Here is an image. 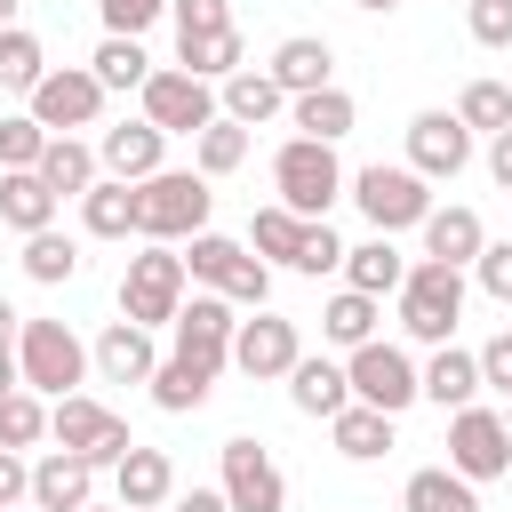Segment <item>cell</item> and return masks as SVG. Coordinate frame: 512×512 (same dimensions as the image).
I'll return each mask as SVG.
<instances>
[{
  "mask_svg": "<svg viewBox=\"0 0 512 512\" xmlns=\"http://www.w3.org/2000/svg\"><path fill=\"white\" fill-rule=\"evenodd\" d=\"M272 192H280V208H296V216L320 224V216L352 192V176H344L336 144H320V136H288V144L272 152Z\"/></svg>",
  "mask_w": 512,
  "mask_h": 512,
  "instance_id": "cell-1",
  "label": "cell"
},
{
  "mask_svg": "<svg viewBox=\"0 0 512 512\" xmlns=\"http://www.w3.org/2000/svg\"><path fill=\"white\" fill-rule=\"evenodd\" d=\"M208 208H216V192H208V176L200 168H160V176H144L136 184V240H192V232H208Z\"/></svg>",
  "mask_w": 512,
  "mask_h": 512,
  "instance_id": "cell-2",
  "label": "cell"
},
{
  "mask_svg": "<svg viewBox=\"0 0 512 512\" xmlns=\"http://www.w3.org/2000/svg\"><path fill=\"white\" fill-rule=\"evenodd\" d=\"M184 288H192L184 256H176L168 240H144V248L120 264V320H136V328H168V320L184 312Z\"/></svg>",
  "mask_w": 512,
  "mask_h": 512,
  "instance_id": "cell-3",
  "label": "cell"
},
{
  "mask_svg": "<svg viewBox=\"0 0 512 512\" xmlns=\"http://www.w3.org/2000/svg\"><path fill=\"white\" fill-rule=\"evenodd\" d=\"M184 272H192L200 288L232 296L240 312H256V304L272 296V264H264L248 240H232V232H192V248H184Z\"/></svg>",
  "mask_w": 512,
  "mask_h": 512,
  "instance_id": "cell-4",
  "label": "cell"
},
{
  "mask_svg": "<svg viewBox=\"0 0 512 512\" xmlns=\"http://www.w3.org/2000/svg\"><path fill=\"white\" fill-rule=\"evenodd\" d=\"M464 320V264H440V256H416L408 280H400V328L416 344H448Z\"/></svg>",
  "mask_w": 512,
  "mask_h": 512,
  "instance_id": "cell-5",
  "label": "cell"
},
{
  "mask_svg": "<svg viewBox=\"0 0 512 512\" xmlns=\"http://www.w3.org/2000/svg\"><path fill=\"white\" fill-rule=\"evenodd\" d=\"M16 368H24V384H32L40 400H64V392H80V376H88L96 360H88V344H80L64 320H24V328H16Z\"/></svg>",
  "mask_w": 512,
  "mask_h": 512,
  "instance_id": "cell-6",
  "label": "cell"
},
{
  "mask_svg": "<svg viewBox=\"0 0 512 512\" xmlns=\"http://www.w3.org/2000/svg\"><path fill=\"white\" fill-rule=\"evenodd\" d=\"M352 200H360V216H368V232H416L424 216H432V184L400 160H368L360 176H352Z\"/></svg>",
  "mask_w": 512,
  "mask_h": 512,
  "instance_id": "cell-7",
  "label": "cell"
},
{
  "mask_svg": "<svg viewBox=\"0 0 512 512\" xmlns=\"http://www.w3.org/2000/svg\"><path fill=\"white\" fill-rule=\"evenodd\" d=\"M344 376H352V400H368V408H384V416H408V408L424 400V368H416L400 344H384V336H368L360 352H344Z\"/></svg>",
  "mask_w": 512,
  "mask_h": 512,
  "instance_id": "cell-8",
  "label": "cell"
},
{
  "mask_svg": "<svg viewBox=\"0 0 512 512\" xmlns=\"http://www.w3.org/2000/svg\"><path fill=\"white\" fill-rule=\"evenodd\" d=\"M136 96H144V120H152V128H168V136H200L208 120H224L216 80H200V72H184V64H160Z\"/></svg>",
  "mask_w": 512,
  "mask_h": 512,
  "instance_id": "cell-9",
  "label": "cell"
},
{
  "mask_svg": "<svg viewBox=\"0 0 512 512\" xmlns=\"http://www.w3.org/2000/svg\"><path fill=\"white\" fill-rule=\"evenodd\" d=\"M48 440L56 448H80L96 472H112L136 440H128V424L104 408V400H88V392H64V400H48Z\"/></svg>",
  "mask_w": 512,
  "mask_h": 512,
  "instance_id": "cell-10",
  "label": "cell"
},
{
  "mask_svg": "<svg viewBox=\"0 0 512 512\" xmlns=\"http://www.w3.org/2000/svg\"><path fill=\"white\" fill-rule=\"evenodd\" d=\"M216 488H224L232 512H288V472H280L272 448L248 440V432L216 448Z\"/></svg>",
  "mask_w": 512,
  "mask_h": 512,
  "instance_id": "cell-11",
  "label": "cell"
},
{
  "mask_svg": "<svg viewBox=\"0 0 512 512\" xmlns=\"http://www.w3.org/2000/svg\"><path fill=\"white\" fill-rule=\"evenodd\" d=\"M104 80L88 72V64H48V80L24 96V112L48 128V136H72V128H96V112H104Z\"/></svg>",
  "mask_w": 512,
  "mask_h": 512,
  "instance_id": "cell-12",
  "label": "cell"
},
{
  "mask_svg": "<svg viewBox=\"0 0 512 512\" xmlns=\"http://www.w3.org/2000/svg\"><path fill=\"white\" fill-rule=\"evenodd\" d=\"M448 464L480 488V480H504L512 472V432H504V408H456L448 416Z\"/></svg>",
  "mask_w": 512,
  "mask_h": 512,
  "instance_id": "cell-13",
  "label": "cell"
},
{
  "mask_svg": "<svg viewBox=\"0 0 512 512\" xmlns=\"http://www.w3.org/2000/svg\"><path fill=\"white\" fill-rule=\"evenodd\" d=\"M408 168L424 176V184H456L464 168H472V128L456 120V112H416L408 120Z\"/></svg>",
  "mask_w": 512,
  "mask_h": 512,
  "instance_id": "cell-14",
  "label": "cell"
},
{
  "mask_svg": "<svg viewBox=\"0 0 512 512\" xmlns=\"http://www.w3.org/2000/svg\"><path fill=\"white\" fill-rule=\"evenodd\" d=\"M296 360H304L296 320H280V312H264V304H256V320H240V328H232V368H240L248 384H272V376H288Z\"/></svg>",
  "mask_w": 512,
  "mask_h": 512,
  "instance_id": "cell-15",
  "label": "cell"
},
{
  "mask_svg": "<svg viewBox=\"0 0 512 512\" xmlns=\"http://www.w3.org/2000/svg\"><path fill=\"white\" fill-rule=\"evenodd\" d=\"M232 328H240V304H232V296H216V288L184 296V312L168 320L176 352H184V360H216V368H232Z\"/></svg>",
  "mask_w": 512,
  "mask_h": 512,
  "instance_id": "cell-16",
  "label": "cell"
},
{
  "mask_svg": "<svg viewBox=\"0 0 512 512\" xmlns=\"http://www.w3.org/2000/svg\"><path fill=\"white\" fill-rule=\"evenodd\" d=\"M96 160H104V176L144 184V176H160V168H168V128H152V120L136 112V120H120V128H104V136H96Z\"/></svg>",
  "mask_w": 512,
  "mask_h": 512,
  "instance_id": "cell-17",
  "label": "cell"
},
{
  "mask_svg": "<svg viewBox=\"0 0 512 512\" xmlns=\"http://www.w3.org/2000/svg\"><path fill=\"white\" fill-rule=\"evenodd\" d=\"M112 496L128 504V512H168V496H176V464H168V448H128L120 464H112Z\"/></svg>",
  "mask_w": 512,
  "mask_h": 512,
  "instance_id": "cell-18",
  "label": "cell"
},
{
  "mask_svg": "<svg viewBox=\"0 0 512 512\" xmlns=\"http://www.w3.org/2000/svg\"><path fill=\"white\" fill-rule=\"evenodd\" d=\"M32 504H40V512H80V504H96V464H88L80 448H48V456L32 464Z\"/></svg>",
  "mask_w": 512,
  "mask_h": 512,
  "instance_id": "cell-19",
  "label": "cell"
},
{
  "mask_svg": "<svg viewBox=\"0 0 512 512\" xmlns=\"http://www.w3.org/2000/svg\"><path fill=\"white\" fill-rule=\"evenodd\" d=\"M88 360H96V376H104V384H152V368H160L152 328H136V320H112V328L88 344Z\"/></svg>",
  "mask_w": 512,
  "mask_h": 512,
  "instance_id": "cell-20",
  "label": "cell"
},
{
  "mask_svg": "<svg viewBox=\"0 0 512 512\" xmlns=\"http://www.w3.org/2000/svg\"><path fill=\"white\" fill-rule=\"evenodd\" d=\"M416 232H424V256H440V264H464V272H472V256L488 248V224H480V208H464V200H448V208L432 200V216H424Z\"/></svg>",
  "mask_w": 512,
  "mask_h": 512,
  "instance_id": "cell-21",
  "label": "cell"
},
{
  "mask_svg": "<svg viewBox=\"0 0 512 512\" xmlns=\"http://www.w3.org/2000/svg\"><path fill=\"white\" fill-rule=\"evenodd\" d=\"M288 96H312V88H328L336 80V48L320 40V32H288L280 48H272V64H264Z\"/></svg>",
  "mask_w": 512,
  "mask_h": 512,
  "instance_id": "cell-22",
  "label": "cell"
},
{
  "mask_svg": "<svg viewBox=\"0 0 512 512\" xmlns=\"http://www.w3.org/2000/svg\"><path fill=\"white\" fill-rule=\"evenodd\" d=\"M392 424H400V416H384V408H368V400H344V408L328 416V440H336L344 464H376V456H392Z\"/></svg>",
  "mask_w": 512,
  "mask_h": 512,
  "instance_id": "cell-23",
  "label": "cell"
},
{
  "mask_svg": "<svg viewBox=\"0 0 512 512\" xmlns=\"http://www.w3.org/2000/svg\"><path fill=\"white\" fill-rule=\"evenodd\" d=\"M216 96H224V120H240V128H264V120L288 112V88H280L264 64H240L232 80H216Z\"/></svg>",
  "mask_w": 512,
  "mask_h": 512,
  "instance_id": "cell-24",
  "label": "cell"
},
{
  "mask_svg": "<svg viewBox=\"0 0 512 512\" xmlns=\"http://www.w3.org/2000/svg\"><path fill=\"white\" fill-rule=\"evenodd\" d=\"M488 384H480V352H456V344H432V360H424V400L432 408H472Z\"/></svg>",
  "mask_w": 512,
  "mask_h": 512,
  "instance_id": "cell-25",
  "label": "cell"
},
{
  "mask_svg": "<svg viewBox=\"0 0 512 512\" xmlns=\"http://www.w3.org/2000/svg\"><path fill=\"white\" fill-rule=\"evenodd\" d=\"M216 360H184V352H168L160 368H152V408H168V416H192V408H208V392H216Z\"/></svg>",
  "mask_w": 512,
  "mask_h": 512,
  "instance_id": "cell-26",
  "label": "cell"
},
{
  "mask_svg": "<svg viewBox=\"0 0 512 512\" xmlns=\"http://www.w3.org/2000/svg\"><path fill=\"white\" fill-rule=\"evenodd\" d=\"M288 400H296V416H336L344 400H352V376H344V360H320V352H304L296 368H288Z\"/></svg>",
  "mask_w": 512,
  "mask_h": 512,
  "instance_id": "cell-27",
  "label": "cell"
},
{
  "mask_svg": "<svg viewBox=\"0 0 512 512\" xmlns=\"http://www.w3.org/2000/svg\"><path fill=\"white\" fill-rule=\"evenodd\" d=\"M56 208H64V200L40 184V168H0V224H8L16 240H24V232H48Z\"/></svg>",
  "mask_w": 512,
  "mask_h": 512,
  "instance_id": "cell-28",
  "label": "cell"
},
{
  "mask_svg": "<svg viewBox=\"0 0 512 512\" xmlns=\"http://www.w3.org/2000/svg\"><path fill=\"white\" fill-rule=\"evenodd\" d=\"M80 232H88V240H128V232H136V184L96 176V184L80 192Z\"/></svg>",
  "mask_w": 512,
  "mask_h": 512,
  "instance_id": "cell-29",
  "label": "cell"
},
{
  "mask_svg": "<svg viewBox=\"0 0 512 512\" xmlns=\"http://www.w3.org/2000/svg\"><path fill=\"white\" fill-rule=\"evenodd\" d=\"M408 280V256L392 248V232H368L360 248H344V288H368V296H400Z\"/></svg>",
  "mask_w": 512,
  "mask_h": 512,
  "instance_id": "cell-30",
  "label": "cell"
},
{
  "mask_svg": "<svg viewBox=\"0 0 512 512\" xmlns=\"http://www.w3.org/2000/svg\"><path fill=\"white\" fill-rule=\"evenodd\" d=\"M376 320H384V296H368V288H336V296L320 304V336H328L336 352H360V344L376 336Z\"/></svg>",
  "mask_w": 512,
  "mask_h": 512,
  "instance_id": "cell-31",
  "label": "cell"
},
{
  "mask_svg": "<svg viewBox=\"0 0 512 512\" xmlns=\"http://www.w3.org/2000/svg\"><path fill=\"white\" fill-rule=\"evenodd\" d=\"M96 176H104L96 144H80V136H48V152H40V184H48L56 200H80Z\"/></svg>",
  "mask_w": 512,
  "mask_h": 512,
  "instance_id": "cell-32",
  "label": "cell"
},
{
  "mask_svg": "<svg viewBox=\"0 0 512 512\" xmlns=\"http://www.w3.org/2000/svg\"><path fill=\"white\" fill-rule=\"evenodd\" d=\"M400 512H480V496H472V480L456 464H424V472H408Z\"/></svg>",
  "mask_w": 512,
  "mask_h": 512,
  "instance_id": "cell-33",
  "label": "cell"
},
{
  "mask_svg": "<svg viewBox=\"0 0 512 512\" xmlns=\"http://www.w3.org/2000/svg\"><path fill=\"white\" fill-rule=\"evenodd\" d=\"M288 120H296V136H320V144H336V136H352V120H360V104L328 80V88H312V96H288Z\"/></svg>",
  "mask_w": 512,
  "mask_h": 512,
  "instance_id": "cell-34",
  "label": "cell"
},
{
  "mask_svg": "<svg viewBox=\"0 0 512 512\" xmlns=\"http://www.w3.org/2000/svg\"><path fill=\"white\" fill-rule=\"evenodd\" d=\"M304 232H312V216H296V208H280V200L248 216V248H256L264 264H288V272H296V248H304Z\"/></svg>",
  "mask_w": 512,
  "mask_h": 512,
  "instance_id": "cell-35",
  "label": "cell"
},
{
  "mask_svg": "<svg viewBox=\"0 0 512 512\" xmlns=\"http://www.w3.org/2000/svg\"><path fill=\"white\" fill-rule=\"evenodd\" d=\"M176 64L200 72V80H232L248 64V40H240V24H224V32H200V40H176Z\"/></svg>",
  "mask_w": 512,
  "mask_h": 512,
  "instance_id": "cell-36",
  "label": "cell"
},
{
  "mask_svg": "<svg viewBox=\"0 0 512 512\" xmlns=\"http://www.w3.org/2000/svg\"><path fill=\"white\" fill-rule=\"evenodd\" d=\"M88 72H96L104 88H120V96H128V88H144L160 64L144 56V40H128V32H104V40H96V56H88Z\"/></svg>",
  "mask_w": 512,
  "mask_h": 512,
  "instance_id": "cell-37",
  "label": "cell"
},
{
  "mask_svg": "<svg viewBox=\"0 0 512 512\" xmlns=\"http://www.w3.org/2000/svg\"><path fill=\"white\" fill-rule=\"evenodd\" d=\"M72 272H80V240H72V232H56V224H48V232H24V280L64 288Z\"/></svg>",
  "mask_w": 512,
  "mask_h": 512,
  "instance_id": "cell-38",
  "label": "cell"
},
{
  "mask_svg": "<svg viewBox=\"0 0 512 512\" xmlns=\"http://www.w3.org/2000/svg\"><path fill=\"white\" fill-rule=\"evenodd\" d=\"M40 80H48V48H40V32L8 24V32H0V88H8V96H32Z\"/></svg>",
  "mask_w": 512,
  "mask_h": 512,
  "instance_id": "cell-39",
  "label": "cell"
},
{
  "mask_svg": "<svg viewBox=\"0 0 512 512\" xmlns=\"http://www.w3.org/2000/svg\"><path fill=\"white\" fill-rule=\"evenodd\" d=\"M240 160H248V128H240V120H208V128L192 136V168H200L208 184H216V176H232Z\"/></svg>",
  "mask_w": 512,
  "mask_h": 512,
  "instance_id": "cell-40",
  "label": "cell"
},
{
  "mask_svg": "<svg viewBox=\"0 0 512 512\" xmlns=\"http://www.w3.org/2000/svg\"><path fill=\"white\" fill-rule=\"evenodd\" d=\"M40 440H48V400L32 384H16L0 400V448H40Z\"/></svg>",
  "mask_w": 512,
  "mask_h": 512,
  "instance_id": "cell-41",
  "label": "cell"
},
{
  "mask_svg": "<svg viewBox=\"0 0 512 512\" xmlns=\"http://www.w3.org/2000/svg\"><path fill=\"white\" fill-rule=\"evenodd\" d=\"M456 120H464L472 136H496V128H512V88H504V80H472V88L456 96Z\"/></svg>",
  "mask_w": 512,
  "mask_h": 512,
  "instance_id": "cell-42",
  "label": "cell"
},
{
  "mask_svg": "<svg viewBox=\"0 0 512 512\" xmlns=\"http://www.w3.org/2000/svg\"><path fill=\"white\" fill-rule=\"evenodd\" d=\"M48 152V128L32 112H0V168H40Z\"/></svg>",
  "mask_w": 512,
  "mask_h": 512,
  "instance_id": "cell-43",
  "label": "cell"
},
{
  "mask_svg": "<svg viewBox=\"0 0 512 512\" xmlns=\"http://www.w3.org/2000/svg\"><path fill=\"white\" fill-rule=\"evenodd\" d=\"M168 24H176V40L224 32V24H232V0H168Z\"/></svg>",
  "mask_w": 512,
  "mask_h": 512,
  "instance_id": "cell-44",
  "label": "cell"
},
{
  "mask_svg": "<svg viewBox=\"0 0 512 512\" xmlns=\"http://www.w3.org/2000/svg\"><path fill=\"white\" fill-rule=\"evenodd\" d=\"M96 16H104V32H128V40H144V32L168 16V0H96Z\"/></svg>",
  "mask_w": 512,
  "mask_h": 512,
  "instance_id": "cell-45",
  "label": "cell"
},
{
  "mask_svg": "<svg viewBox=\"0 0 512 512\" xmlns=\"http://www.w3.org/2000/svg\"><path fill=\"white\" fill-rule=\"evenodd\" d=\"M296 272H304V280H320V272H344V240L328 232V216L304 232V248H296Z\"/></svg>",
  "mask_w": 512,
  "mask_h": 512,
  "instance_id": "cell-46",
  "label": "cell"
},
{
  "mask_svg": "<svg viewBox=\"0 0 512 512\" xmlns=\"http://www.w3.org/2000/svg\"><path fill=\"white\" fill-rule=\"evenodd\" d=\"M464 24L480 48H512V0H464Z\"/></svg>",
  "mask_w": 512,
  "mask_h": 512,
  "instance_id": "cell-47",
  "label": "cell"
},
{
  "mask_svg": "<svg viewBox=\"0 0 512 512\" xmlns=\"http://www.w3.org/2000/svg\"><path fill=\"white\" fill-rule=\"evenodd\" d=\"M472 280H480L496 304H512V240H488V248L472 256Z\"/></svg>",
  "mask_w": 512,
  "mask_h": 512,
  "instance_id": "cell-48",
  "label": "cell"
},
{
  "mask_svg": "<svg viewBox=\"0 0 512 512\" xmlns=\"http://www.w3.org/2000/svg\"><path fill=\"white\" fill-rule=\"evenodd\" d=\"M480 384H488V392H504V400H512V328H496V336H488V344H480Z\"/></svg>",
  "mask_w": 512,
  "mask_h": 512,
  "instance_id": "cell-49",
  "label": "cell"
},
{
  "mask_svg": "<svg viewBox=\"0 0 512 512\" xmlns=\"http://www.w3.org/2000/svg\"><path fill=\"white\" fill-rule=\"evenodd\" d=\"M16 504H32V464H24V448H0V512H16Z\"/></svg>",
  "mask_w": 512,
  "mask_h": 512,
  "instance_id": "cell-50",
  "label": "cell"
},
{
  "mask_svg": "<svg viewBox=\"0 0 512 512\" xmlns=\"http://www.w3.org/2000/svg\"><path fill=\"white\" fill-rule=\"evenodd\" d=\"M488 176L512 192V128H496V136H488Z\"/></svg>",
  "mask_w": 512,
  "mask_h": 512,
  "instance_id": "cell-51",
  "label": "cell"
},
{
  "mask_svg": "<svg viewBox=\"0 0 512 512\" xmlns=\"http://www.w3.org/2000/svg\"><path fill=\"white\" fill-rule=\"evenodd\" d=\"M168 512H232L224 488H192V496H168Z\"/></svg>",
  "mask_w": 512,
  "mask_h": 512,
  "instance_id": "cell-52",
  "label": "cell"
},
{
  "mask_svg": "<svg viewBox=\"0 0 512 512\" xmlns=\"http://www.w3.org/2000/svg\"><path fill=\"white\" fill-rule=\"evenodd\" d=\"M16 384H24V368H16V344H0V400H8Z\"/></svg>",
  "mask_w": 512,
  "mask_h": 512,
  "instance_id": "cell-53",
  "label": "cell"
},
{
  "mask_svg": "<svg viewBox=\"0 0 512 512\" xmlns=\"http://www.w3.org/2000/svg\"><path fill=\"white\" fill-rule=\"evenodd\" d=\"M16 328H24V312H16L8 296H0V344H16Z\"/></svg>",
  "mask_w": 512,
  "mask_h": 512,
  "instance_id": "cell-54",
  "label": "cell"
},
{
  "mask_svg": "<svg viewBox=\"0 0 512 512\" xmlns=\"http://www.w3.org/2000/svg\"><path fill=\"white\" fill-rule=\"evenodd\" d=\"M16 8H24V0H0V32H8V24H16Z\"/></svg>",
  "mask_w": 512,
  "mask_h": 512,
  "instance_id": "cell-55",
  "label": "cell"
},
{
  "mask_svg": "<svg viewBox=\"0 0 512 512\" xmlns=\"http://www.w3.org/2000/svg\"><path fill=\"white\" fill-rule=\"evenodd\" d=\"M360 8H368V16H392V8H400V0H360Z\"/></svg>",
  "mask_w": 512,
  "mask_h": 512,
  "instance_id": "cell-56",
  "label": "cell"
},
{
  "mask_svg": "<svg viewBox=\"0 0 512 512\" xmlns=\"http://www.w3.org/2000/svg\"><path fill=\"white\" fill-rule=\"evenodd\" d=\"M80 512H128V504H120V496H112V504H80Z\"/></svg>",
  "mask_w": 512,
  "mask_h": 512,
  "instance_id": "cell-57",
  "label": "cell"
},
{
  "mask_svg": "<svg viewBox=\"0 0 512 512\" xmlns=\"http://www.w3.org/2000/svg\"><path fill=\"white\" fill-rule=\"evenodd\" d=\"M32 512H40V504H32Z\"/></svg>",
  "mask_w": 512,
  "mask_h": 512,
  "instance_id": "cell-58",
  "label": "cell"
}]
</instances>
